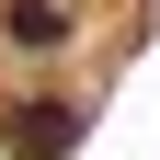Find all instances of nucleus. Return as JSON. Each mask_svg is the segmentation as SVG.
Returning <instances> with one entry per match:
<instances>
[{"instance_id": "nucleus-2", "label": "nucleus", "mask_w": 160, "mask_h": 160, "mask_svg": "<svg viewBox=\"0 0 160 160\" xmlns=\"http://www.w3.org/2000/svg\"><path fill=\"white\" fill-rule=\"evenodd\" d=\"M69 34H80L69 0H0V46H12V57H57Z\"/></svg>"}, {"instance_id": "nucleus-1", "label": "nucleus", "mask_w": 160, "mask_h": 160, "mask_svg": "<svg viewBox=\"0 0 160 160\" xmlns=\"http://www.w3.org/2000/svg\"><path fill=\"white\" fill-rule=\"evenodd\" d=\"M69 137H80V103H12L0 114V149L12 160H69Z\"/></svg>"}]
</instances>
